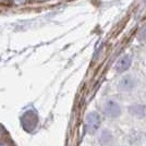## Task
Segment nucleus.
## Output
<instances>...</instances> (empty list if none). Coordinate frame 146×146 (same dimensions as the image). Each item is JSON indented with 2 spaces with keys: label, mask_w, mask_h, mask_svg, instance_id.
Here are the masks:
<instances>
[{
  "label": "nucleus",
  "mask_w": 146,
  "mask_h": 146,
  "mask_svg": "<svg viewBox=\"0 0 146 146\" xmlns=\"http://www.w3.org/2000/svg\"><path fill=\"white\" fill-rule=\"evenodd\" d=\"M135 85V81L131 75H127L124 78H122L118 84V88L122 92H129L131 91Z\"/></svg>",
  "instance_id": "20e7f679"
},
{
  "label": "nucleus",
  "mask_w": 146,
  "mask_h": 146,
  "mask_svg": "<svg viewBox=\"0 0 146 146\" xmlns=\"http://www.w3.org/2000/svg\"><path fill=\"white\" fill-rule=\"evenodd\" d=\"M99 125H100V116L96 111L90 112L85 119V128L87 133H95L99 128Z\"/></svg>",
  "instance_id": "f257e3e1"
},
{
  "label": "nucleus",
  "mask_w": 146,
  "mask_h": 146,
  "mask_svg": "<svg viewBox=\"0 0 146 146\" xmlns=\"http://www.w3.org/2000/svg\"><path fill=\"white\" fill-rule=\"evenodd\" d=\"M104 112L109 118H117L121 115V107L115 100H108L104 105Z\"/></svg>",
  "instance_id": "f03ea898"
},
{
  "label": "nucleus",
  "mask_w": 146,
  "mask_h": 146,
  "mask_svg": "<svg viewBox=\"0 0 146 146\" xmlns=\"http://www.w3.org/2000/svg\"><path fill=\"white\" fill-rule=\"evenodd\" d=\"M5 133V130L0 127V139H1V136H2V134Z\"/></svg>",
  "instance_id": "0eeeda50"
},
{
  "label": "nucleus",
  "mask_w": 146,
  "mask_h": 146,
  "mask_svg": "<svg viewBox=\"0 0 146 146\" xmlns=\"http://www.w3.org/2000/svg\"><path fill=\"white\" fill-rule=\"evenodd\" d=\"M0 146H9V144L6 142H0Z\"/></svg>",
  "instance_id": "6e6552de"
},
{
  "label": "nucleus",
  "mask_w": 146,
  "mask_h": 146,
  "mask_svg": "<svg viewBox=\"0 0 146 146\" xmlns=\"http://www.w3.org/2000/svg\"><path fill=\"white\" fill-rule=\"evenodd\" d=\"M131 63H132V58H131V56L129 55H125L121 57L119 60L117 61L116 66H115V69H116L117 72H124V71H127L129 68L131 67Z\"/></svg>",
  "instance_id": "7ed1b4c3"
},
{
  "label": "nucleus",
  "mask_w": 146,
  "mask_h": 146,
  "mask_svg": "<svg viewBox=\"0 0 146 146\" xmlns=\"http://www.w3.org/2000/svg\"><path fill=\"white\" fill-rule=\"evenodd\" d=\"M139 38H140V40H146V26H144L141 30L140 34H139Z\"/></svg>",
  "instance_id": "423d86ee"
},
{
  "label": "nucleus",
  "mask_w": 146,
  "mask_h": 146,
  "mask_svg": "<svg viewBox=\"0 0 146 146\" xmlns=\"http://www.w3.org/2000/svg\"><path fill=\"white\" fill-rule=\"evenodd\" d=\"M26 120V123H24L23 125L25 127V129H29V128H33L36 125V122H37V117L34 112L32 111H29L26 112L23 118H22V121H25Z\"/></svg>",
  "instance_id": "39448f33"
}]
</instances>
